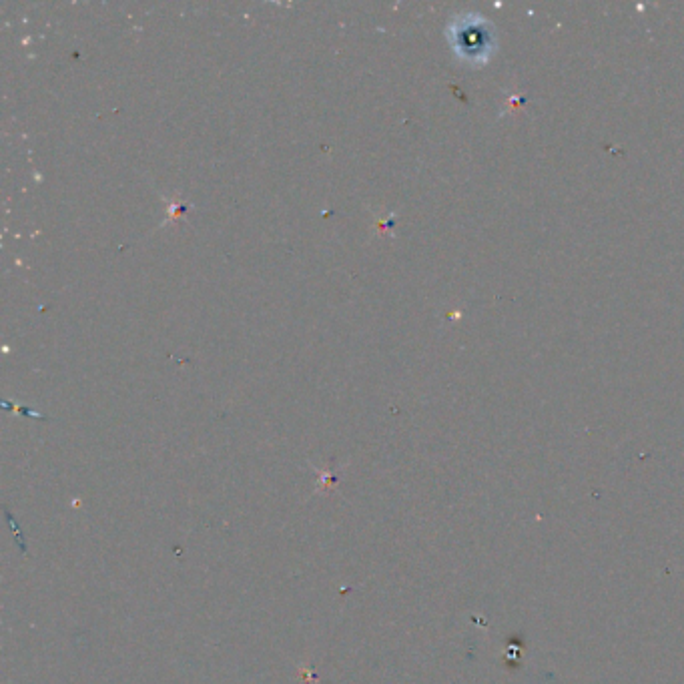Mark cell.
Segmentation results:
<instances>
[{
	"label": "cell",
	"instance_id": "1",
	"mask_svg": "<svg viewBox=\"0 0 684 684\" xmlns=\"http://www.w3.org/2000/svg\"><path fill=\"white\" fill-rule=\"evenodd\" d=\"M448 41L456 57L470 65H484L494 49V27L480 15H462L448 27Z\"/></svg>",
	"mask_w": 684,
	"mask_h": 684
}]
</instances>
